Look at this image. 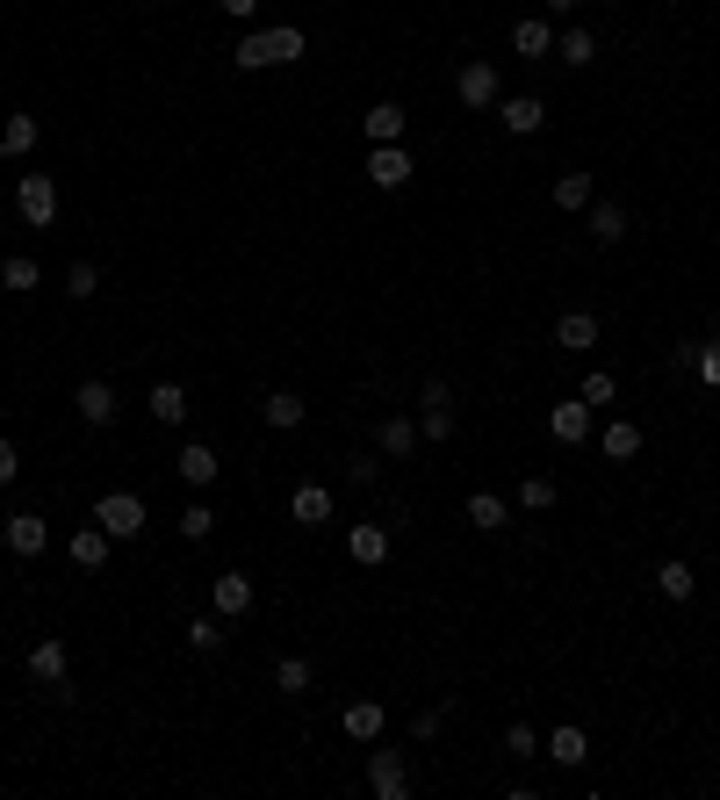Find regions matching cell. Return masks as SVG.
Wrapping results in <instances>:
<instances>
[{"label":"cell","mask_w":720,"mask_h":800,"mask_svg":"<svg viewBox=\"0 0 720 800\" xmlns=\"http://www.w3.org/2000/svg\"><path fill=\"white\" fill-rule=\"evenodd\" d=\"M404 130H411V108L404 102H375L368 116H360V138L368 144H404Z\"/></svg>","instance_id":"8"},{"label":"cell","mask_w":720,"mask_h":800,"mask_svg":"<svg viewBox=\"0 0 720 800\" xmlns=\"http://www.w3.org/2000/svg\"><path fill=\"white\" fill-rule=\"evenodd\" d=\"M512 51H519V58H548V51H555V30H548L541 15L512 22Z\"/></svg>","instance_id":"24"},{"label":"cell","mask_w":720,"mask_h":800,"mask_svg":"<svg viewBox=\"0 0 720 800\" xmlns=\"http://www.w3.org/2000/svg\"><path fill=\"white\" fill-rule=\"evenodd\" d=\"M144 411H152L159 426H188V390H181V383H152Z\"/></svg>","instance_id":"22"},{"label":"cell","mask_w":720,"mask_h":800,"mask_svg":"<svg viewBox=\"0 0 720 800\" xmlns=\"http://www.w3.org/2000/svg\"><path fill=\"white\" fill-rule=\"evenodd\" d=\"M368 793L375 800H411V757H404V750H368Z\"/></svg>","instance_id":"4"},{"label":"cell","mask_w":720,"mask_h":800,"mask_svg":"<svg viewBox=\"0 0 720 800\" xmlns=\"http://www.w3.org/2000/svg\"><path fill=\"white\" fill-rule=\"evenodd\" d=\"M217 534V512H209V505H188V512H181V541H209Z\"/></svg>","instance_id":"37"},{"label":"cell","mask_w":720,"mask_h":800,"mask_svg":"<svg viewBox=\"0 0 720 800\" xmlns=\"http://www.w3.org/2000/svg\"><path fill=\"white\" fill-rule=\"evenodd\" d=\"M94 526H102L108 541H138L144 534V498L138 490H108V498H94Z\"/></svg>","instance_id":"2"},{"label":"cell","mask_w":720,"mask_h":800,"mask_svg":"<svg viewBox=\"0 0 720 800\" xmlns=\"http://www.w3.org/2000/svg\"><path fill=\"white\" fill-rule=\"evenodd\" d=\"M346 556H353L360 570H382V563H390V526L382 520H353L346 526Z\"/></svg>","instance_id":"6"},{"label":"cell","mask_w":720,"mask_h":800,"mask_svg":"<svg viewBox=\"0 0 720 800\" xmlns=\"http://www.w3.org/2000/svg\"><path fill=\"white\" fill-rule=\"evenodd\" d=\"M22 476V454H15V440H0V484H15Z\"/></svg>","instance_id":"44"},{"label":"cell","mask_w":720,"mask_h":800,"mask_svg":"<svg viewBox=\"0 0 720 800\" xmlns=\"http://www.w3.org/2000/svg\"><path fill=\"white\" fill-rule=\"evenodd\" d=\"M36 281H44V267H36L30 253H8V260H0V289H15V297H22V289H36Z\"/></svg>","instance_id":"30"},{"label":"cell","mask_w":720,"mask_h":800,"mask_svg":"<svg viewBox=\"0 0 720 800\" xmlns=\"http://www.w3.org/2000/svg\"><path fill=\"white\" fill-rule=\"evenodd\" d=\"M66 671H72V649L58 642V635H44V642L30 649V679L36 685H66Z\"/></svg>","instance_id":"14"},{"label":"cell","mask_w":720,"mask_h":800,"mask_svg":"<svg viewBox=\"0 0 720 800\" xmlns=\"http://www.w3.org/2000/svg\"><path fill=\"white\" fill-rule=\"evenodd\" d=\"M555 498H562L555 476H526V484H519V505H526V512H555Z\"/></svg>","instance_id":"33"},{"label":"cell","mask_w":720,"mask_h":800,"mask_svg":"<svg viewBox=\"0 0 720 800\" xmlns=\"http://www.w3.org/2000/svg\"><path fill=\"white\" fill-rule=\"evenodd\" d=\"M555 51H562V66H591V58H599V36H591V30H562V36H555Z\"/></svg>","instance_id":"31"},{"label":"cell","mask_w":720,"mask_h":800,"mask_svg":"<svg viewBox=\"0 0 720 800\" xmlns=\"http://www.w3.org/2000/svg\"><path fill=\"white\" fill-rule=\"evenodd\" d=\"M259 411H267V426H275V433H295V426L310 418V404L295 397V390H275V397L259 404Z\"/></svg>","instance_id":"25"},{"label":"cell","mask_w":720,"mask_h":800,"mask_svg":"<svg viewBox=\"0 0 720 800\" xmlns=\"http://www.w3.org/2000/svg\"><path fill=\"white\" fill-rule=\"evenodd\" d=\"M468 520H476V534H498V526H512V505H504L498 490H476V498H468Z\"/></svg>","instance_id":"26"},{"label":"cell","mask_w":720,"mask_h":800,"mask_svg":"<svg viewBox=\"0 0 720 800\" xmlns=\"http://www.w3.org/2000/svg\"><path fill=\"white\" fill-rule=\"evenodd\" d=\"M655 592L685 606V599L699 592V570H692V563H677V556H670V563H655Z\"/></svg>","instance_id":"23"},{"label":"cell","mask_w":720,"mask_h":800,"mask_svg":"<svg viewBox=\"0 0 720 800\" xmlns=\"http://www.w3.org/2000/svg\"><path fill=\"white\" fill-rule=\"evenodd\" d=\"M692 375H699L706 390H720V339H706V347H699V361H692Z\"/></svg>","instance_id":"40"},{"label":"cell","mask_w":720,"mask_h":800,"mask_svg":"<svg viewBox=\"0 0 720 800\" xmlns=\"http://www.w3.org/2000/svg\"><path fill=\"white\" fill-rule=\"evenodd\" d=\"M440 729H446V707H418L411 714V735H418V743H432Z\"/></svg>","instance_id":"41"},{"label":"cell","mask_w":720,"mask_h":800,"mask_svg":"<svg viewBox=\"0 0 720 800\" xmlns=\"http://www.w3.org/2000/svg\"><path fill=\"white\" fill-rule=\"evenodd\" d=\"M173 469H181V484H188V490H209V484H217V469H223V462H217V448L188 440V448L173 454Z\"/></svg>","instance_id":"13"},{"label":"cell","mask_w":720,"mask_h":800,"mask_svg":"<svg viewBox=\"0 0 720 800\" xmlns=\"http://www.w3.org/2000/svg\"><path fill=\"white\" fill-rule=\"evenodd\" d=\"M375 448L390 454V462H404V454H418V418H411V411H390V418H382V426H375Z\"/></svg>","instance_id":"15"},{"label":"cell","mask_w":720,"mask_h":800,"mask_svg":"<svg viewBox=\"0 0 720 800\" xmlns=\"http://www.w3.org/2000/svg\"><path fill=\"white\" fill-rule=\"evenodd\" d=\"M418 433H426V440H454V404H440V411H418Z\"/></svg>","instance_id":"39"},{"label":"cell","mask_w":720,"mask_h":800,"mask_svg":"<svg viewBox=\"0 0 720 800\" xmlns=\"http://www.w3.org/2000/svg\"><path fill=\"white\" fill-rule=\"evenodd\" d=\"M498 123L512 130V138H541V123H548V102H541V94H504V102H498Z\"/></svg>","instance_id":"9"},{"label":"cell","mask_w":720,"mask_h":800,"mask_svg":"<svg viewBox=\"0 0 720 800\" xmlns=\"http://www.w3.org/2000/svg\"><path fill=\"white\" fill-rule=\"evenodd\" d=\"M217 8H223V15H239V22H253V15H259V0H217Z\"/></svg>","instance_id":"45"},{"label":"cell","mask_w":720,"mask_h":800,"mask_svg":"<svg viewBox=\"0 0 720 800\" xmlns=\"http://www.w3.org/2000/svg\"><path fill=\"white\" fill-rule=\"evenodd\" d=\"M275 685L281 693H310V657H275Z\"/></svg>","instance_id":"34"},{"label":"cell","mask_w":720,"mask_h":800,"mask_svg":"<svg viewBox=\"0 0 720 800\" xmlns=\"http://www.w3.org/2000/svg\"><path fill=\"white\" fill-rule=\"evenodd\" d=\"M346 476H353V484H375L382 462H375V454H353V462H346Z\"/></svg>","instance_id":"43"},{"label":"cell","mask_w":720,"mask_h":800,"mask_svg":"<svg viewBox=\"0 0 720 800\" xmlns=\"http://www.w3.org/2000/svg\"><path fill=\"white\" fill-rule=\"evenodd\" d=\"M382 721H390V714H382V699H353V707L339 714V729L353 735V743H382Z\"/></svg>","instance_id":"18"},{"label":"cell","mask_w":720,"mask_h":800,"mask_svg":"<svg viewBox=\"0 0 720 800\" xmlns=\"http://www.w3.org/2000/svg\"><path fill=\"white\" fill-rule=\"evenodd\" d=\"M577 397L591 404V411H599V404H613V397H619V383H613V375H605V368H591V375H583V390H577Z\"/></svg>","instance_id":"36"},{"label":"cell","mask_w":720,"mask_h":800,"mask_svg":"<svg viewBox=\"0 0 720 800\" xmlns=\"http://www.w3.org/2000/svg\"><path fill=\"white\" fill-rule=\"evenodd\" d=\"M72 411H80L86 426H116V411H123V404H116V390H108L102 375H86V383L72 390Z\"/></svg>","instance_id":"12"},{"label":"cell","mask_w":720,"mask_h":800,"mask_svg":"<svg viewBox=\"0 0 720 800\" xmlns=\"http://www.w3.org/2000/svg\"><path fill=\"white\" fill-rule=\"evenodd\" d=\"M368 181H375L382 195L404 188V181H411V152H404V144H368Z\"/></svg>","instance_id":"10"},{"label":"cell","mask_w":720,"mask_h":800,"mask_svg":"<svg viewBox=\"0 0 720 800\" xmlns=\"http://www.w3.org/2000/svg\"><path fill=\"white\" fill-rule=\"evenodd\" d=\"M599 454H605V462H635V454H641V426L613 418V426H605V440H599Z\"/></svg>","instance_id":"27"},{"label":"cell","mask_w":720,"mask_h":800,"mask_svg":"<svg viewBox=\"0 0 720 800\" xmlns=\"http://www.w3.org/2000/svg\"><path fill=\"white\" fill-rule=\"evenodd\" d=\"M504 750H512V757H533L541 743H533V729H526V721H512V729H504Z\"/></svg>","instance_id":"42"},{"label":"cell","mask_w":720,"mask_h":800,"mask_svg":"<svg viewBox=\"0 0 720 800\" xmlns=\"http://www.w3.org/2000/svg\"><path fill=\"white\" fill-rule=\"evenodd\" d=\"M548 433L562 440V448H577V440H591V404H583V397L555 404V411H548Z\"/></svg>","instance_id":"16"},{"label":"cell","mask_w":720,"mask_h":800,"mask_svg":"<svg viewBox=\"0 0 720 800\" xmlns=\"http://www.w3.org/2000/svg\"><path fill=\"white\" fill-rule=\"evenodd\" d=\"M541 8H548V15H577L583 0H541Z\"/></svg>","instance_id":"46"},{"label":"cell","mask_w":720,"mask_h":800,"mask_svg":"<svg viewBox=\"0 0 720 800\" xmlns=\"http://www.w3.org/2000/svg\"><path fill=\"white\" fill-rule=\"evenodd\" d=\"M454 94H462V108H498L504 102V88H498V66H490V58H468L462 72H454Z\"/></svg>","instance_id":"5"},{"label":"cell","mask_w":720,"mask_h":800,"mask_svg":"<svg viewBox=\"0 0 720 800\" xmlns=\"http://www.w3.org/2000/svg\"><path fill=\"white\" fill-rule=\"evenodd\" d=\"M599 195H591V174H562L555 181V209H591Z\"/></svg>","instance_id":"32"},{"label":"cell","mask_w":720,"mask_h":800,"mask_svg":"<svg viewBox=\"0 0 720 800\" xmlns=\"http://www.w3.org/2000/svg\"><path fill=\"white\" fill-rule=\"evenodd\" d=\"M36 138H44V123H36V116H8V123H0V159H30Z\"/></svg>","instance_id":"20"},{"label":"cell","mask_w":720,"mask_h":800,"mask_svg":"<svg viewBox=\"0 0 720 800\" xmlns=\"http://www.w3.org/2000/svg\"><path fill=\"white\" fill-rule=\"evenodd\" d=\"M303 44H310L303 22H275V30H245L231 58H239L245 72H267V66H295V58H303Z\"/></svg>","instance_id":"1"},{"label":"cell","mask_w":720,"mask_h":800,"mask_svg":"<svg viewBox=\"0 0 720 800\" xmlns=\"http://www.w3.org/2000/svg\"><path fill=\"white\" fill-rule=\"evenodd\" d=\"M209 606H217L223 621H245V613H253V577H245V570H223L217 584H209Z\"/></svg>","instance_id":"11"},{"label":"cell","mask_w":720,"mask_h":800,"mask_svg":"<svg viewBox=\"0 0 720 800\" xmlns=\"http://www.w3.org/2000/svg\"><path fill=\"white\" fill-rule=\"evenodd\" d=\"M15 217L30 231H44L58 217V181L51 174H15Z\"/></svg>","instance_id":"3"},{"label":"cell","mask_w":720,"mask_h":800,"mask_svg":"<svg viewBox=\"0 0 720 800\" xmlns=\"http://www.w3.org/2000/svg\"><path fill=\"white\" fill-rule=\"evenodd\" d=\"M188 649H202V657H209V649H223V621L195 613V621H188Z\"/></svg>","instance_id":"35"},{"label":"cell","mask_w":720,"mask_h":800,"mask_svg":"<svg viewBox=\"0 0 720 800\" xmlns=\"http://www.w3.org/2000/svg\"><path fill=\"white\" fill-rule=\"evenodd\" d=\"M555 347L591 353V347H599V317H591V311H562V325H555Z\"/></svg>","instance_id":"21"},{"label":"cell","mask_w":720,"mask_h":800,"mask_svg":"<svg viewBox=\"0 0 720 800\" xmlns=\"http://www.w3.org/2000/svg\"><path fill=\"white\" fill-rule=\"evenodd\" d=\"M289 520H295V526H332V490H325V484H295Z\"/></svg>","instance_id":"17"},{"label":"cell","mask_w":720,"mask_h":800,"mask_svg":"<svg viewBox=\"0 0 720 800\" xmlns=\"http://www.w3.org/2000/svg\"><path fill=\"white\" fill-rule=\"evenodd\" d=\"M72 563H80V570H102L108 563V534L102 526H80V534H72Z\"/></svg>","instance_id":"29"},{"label":"cell","mask_w":720,"mask_h":800,"mask_svg":"<svg viewBox=\"0 0 720 800\" xmlns=\"http://www.w3.org/2000/svg\"><path fill=\"white\" fill-rule=\"evenodd\" d=\"M548 757H555V765H562V772H577V765H591V735H583V729H577V721H562V729H555V735H548Z\"/></svg>","instance_id":"19"},{"label":"cell","mask_w":720,"mask_h":800,"mask_svg":"<svg viewBox=\"0 0 720 800\" xmlns=\"http://www.w3.org/2000/svg\"><path fill=\"white\" fill-rule=\"evenodd\" d=\"M0 541H8V556H15V563H36L44 548H51V526L36 520V512H15V520L0 526Z\"/></svg>","instance_id":"7"},{"label":"cell","mask_w":720,"mask_h":800,"mask_svg":"<svg viewBox=\"0 0 720 800\" xmlns=\"http://www.w3.org/2000/svg\"><path fill=\"white\" fill-rule=\"evenodd\" d=\"M66 289H72V297H94V289H102V267H94V260H72L66 267Z\"/></svg>","instance_id":"38"},{"label":"cell","mask_w":720,"mask_h":800,"mask_svg":"<svg viewBox=\"0 0 720 800\" xmlns=\"http://www.w3.org/2000/svg\"><path fill=\"white\" fill-rule=\"evenodd\" d=\"M627 239V209L619 202H591V245H619Z\"/></svg>","instance_id":"28"}]
</instances>
